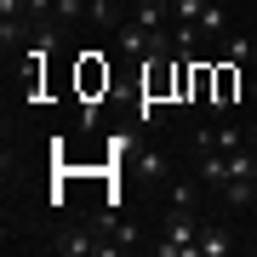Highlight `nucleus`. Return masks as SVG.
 Wrapping results in <instances>:
<instances>
[{"mask_svg":"<svg viewBox=\"0 0 257 257\" xmlns=\"http://www.w3.org/2000/svg\"><path fill=\"white\" fill-rule=\"evenodd\" d=\"M160 257H200V223H194V206H166V223L155 234Z\"/></svg>","mask_w":257,"mask_h":257,"instance_id":"obj_1","label":"nucleus"},{"mask_svg":"<svg viewBox=\"0 0 257 257\" xmlns=\"http://www.w3.org/2000/svg\"><path fill=\"white\" fill-rule=\"evenodd\" d=\"M57 251H63V257H114L120 240H97V234L69 229V234H57Z\"/></svg>","mask_w":257,"mask_h":257,"instance_id":"obj_2","label":"nucleus"},{"mask_svg":"<svg viewBox=\"0 0 257 257\" xmlns=\"http://www.w3.org/2000/svg\"><path fill=\"white\" fill-rule=\"evenodd\" d=\"M155 35H160V29H143L138 18H126V23H120V52H126V57H149Z\"/></svg>","mask_w":257,"mask_h":257,"instance_id":"obj_3","label":"nucleus"},{"mask_svg":"<svg viewBox=\"0 0 257 257\" xmlns=\"http://www.w3.org/2000/svg\"><path fill=\"white\" fill-rule=\"evenodd\" d=\"M194 149H200V155H211V149H217V155H234L240 132L234 126H206V132H194Z\"/></svg>","mask_w":257,"mask_h":257,"instance_id":"obj_4","label":"nucleus"},{"mask_svg":"<svg viewBox=\"0 0 257 257\" xmlns=\"http://www.w3.org/2000/svg\"><path fill=\"white\" fill-rule=\"evenodd\" d=\"M229 246H234V240H229L223 223H206V229H200V257H223Z\"/></svg>","mask_w":257,"mask_h":257,"instance_id":"obj_5","label":"nucleus"},{"mask_svg":"<svg viewBox=\"0 0 257 257\" xmlns=\"http://www.w3.org/2000/svg\"><path fill=\"white\" fill-rule=\"evenodd\" d=\"M200 177H206L211 189H223V183H229V155H217V149L200 155Z\"/></svg>","mask_w":257,"mask_h":257,"instance_id":"obj_6","label":"nucleus"},{"mask_svg":"<svg viewBox=\"0 0 257 257\" xmlns=\"http://www.w3.org/2000/svg\"><path fill=\"white\" fill-rule=\"evenodd\" d=\"M223 200L229 206H251L257 200V177H229V183H223Z\"/></svg>","mask_w":257,"mask_h":257,"instance_id":"obj_7","label":"nucleus"},{"mask_svg":"<svg viewBox=\"0 0 257 257\" xmlns=\"http://www.w3.org/2000/svg\"><path fill=\"white\" fill-rule=\"evenodd\" d=\"M200 35H229V12H223L217 0H206V6H200Z\"/></svg>","mask_w":257,"mask_h":257,"instance_id":"obj_8","label":"nucleus"},{"mask_svg":"<svg viewBox=\"0 0 257 257\" xmlns=\"http://www.w3.org/2000/svg\"><path fill=\"white\" fill-rule=\"evenodd\" d=\"M194 40H200V23H177V29H172V46H177V57H183V52H194Z\"/></svg>","mask_w":257,"mask_h":257,"instance_id":"obj_9","label":"nucleus"},{"mask_svg":"<svg viewBox=\"0 0 257 257\" xmlns=\"http://www.w3.org/2000/svg\"><path fill=\"white\" fill-rule=\"evenodd\" d=\"M138 172L149 177V183H160V177H166V160H160V155H143V160H138Z\"/></svg>","mask_w":257,"mask_h":257,"instance_id":"obj_10","label":"nucleus"},{"mask_svg":"<svg viewBox=\"0 0 257 257\" xmlns=\"http://www.w3.org/2000/svg\"><path fill=\"white\" fill-rule=\"evenodd\" d=\"M166 206H194V189L189 183H172V189H166Z\"/></svg>","mask_w":257,"mask_h":257,"instance_id":"obj_11","label":"nucleus"},{"mask_svg":"<svg viewBox=\"0 0 257 257\" xmlns=\"http://www.w3.org/2000/svg\"><path fill=\"white\" fill-rule=\"evenodd\" d=\"M251 97H257V80H251Z\"/></svg>","mask_w":257,"mask_h":257,"instance_id":"obj_12","label":"nucleus"},{"mask_svg":"<svg viewBox=\"0 0 257 257\" xmlns=\"http://www.w3.org/2000/svg\"><path fill=\"white\" fill-rule=\"evenodd\" d=\"M251 63H257V46H251Z\"/></svg>","mask_w":257,"mask_h":257,"instance_id":"obj_13","label":"nucleus"},{"mask_svg":"<svg viewBox=\"0 0 257 257\" xmlns=\"http://www.w3.org/2000/svg\"><path fill=\"white\" fill-rule=\"evenodd\" d=\"M132 6H138V0H132Z\"/></svg>","mask_w":257,"mask_h":257,"instance_id":"obj_14","label":"nucleus"}]
</instances>
